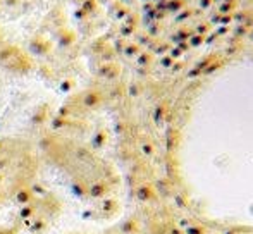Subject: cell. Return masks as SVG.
Wrapping results in <instances>:
<instances>
[{"label":"cell","instance_id":"1","mask_svg":"<svg viewBox=\"0 0 253 234\" xmlns=\"http://www.w3.org/2000/svg\"><path fill=\"white\" fill-rule=\"evenodd\" d=\"M45 150L53 165L64 171L69 177L73 190L80 196L98 200L109 193V179L105 171L88 152L73 143L47 141Z\"/></svg>","mask_w":253,"mask_h":234},{"label":"cell","instance_id":"2","mask_svg":"<svg viewBox=\"0 0 253 234\" xmlns=\"http://www.w3.org/2000/svg\"><path fill=\"white\" fill-rule=\"evenodd\" d=\"M64 203L55 193L45 191L31 203L24 205L17 212V217L31 234H45L62 214Z\"/></svg>","mask_w":253,"mask_h":234},{"label":"cell","instance_id":"3","mask_svg":"<svg viewBox=\"0 0 253 234\" xmlns=\"http://www.w3.org/2000/svg\"><path fill=\"white\" fill-rule=\"evenodd\" d=\"M0 234H19V228H0Z\"/></svg>","mask_w":253,"mask_h":234},{"label":"cell","instance_id":"4","mask_svg":"<svg viewBox=\"0 0 253 234\" xmlns=\"http://www.w3.org/2000/svg\"><path fill=\"white\" fill-rule=\"evenodd\" d=\"M7 201H9V198H7V195L3 193L2 190H0V207H2V205H5Z\"/></svg>","mask_w":253,"mask_h":234},{"label":"cell","instance_id":"5","mask_svg":"<svg viewBox=\"0 0 253 234\" xmlns=\"http://www.w3.org/2000/svg\"><path fill=\"white\" fill-rule=\"evenodd\" d=\"M69 234H80V233H69Z\"/></svg>","mask_w":253,"mask_h":234}]
</instances>
